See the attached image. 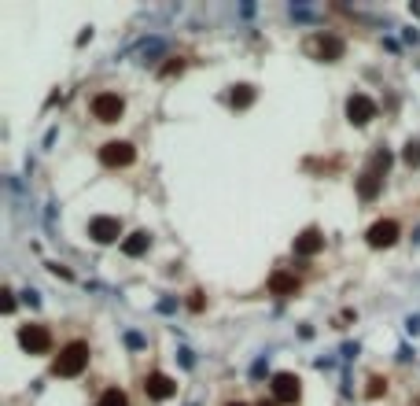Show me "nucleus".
Here are the masks:
<instances>
[{"mask_svg":"<svg viewBox=\"0 0 420 406\" xmlns=\"http://www.w3.org/2000/svg\"><path fill=\"white\" fill-rule=\"evenodd\" d=\"M251 100H254V89H251V85H236V93H232V108H247Z\"/></svg>","mask_w":420,"mask_h":406,"instance_id":"obj_16","label":"nucleus"},{"mask_svg":"<svg viewBox=\"0 0 420 406\" xmlns=\"http://www.w3.org/2000/svg\"><path fill=\"white\" fill-rule=\"evenodd\" d=\"M144 392H148V399L163 403V399H170V395L177 392V384L170 380L166 373H148V377H144Z\"/></svg>","mask_w":420,"mask_h":406,"instance_id":"obj_10","label":"nucleus"},{"mask_svg":"<svg viewBox=\"0 0 420 406\" xmlns=\"http://www.w3.org/2000/svg\"><path fill=\"white\" fill-rule=\"evenodd\" d=\"M100 406H129V399H126V392H118V388H107V392L100 395Z\"/></svg>","mask_w":420,"mask_h":406,"instance_id":"obj_15","label":"nucleus"},{"mask_svg":"<svg viewBox=\"0 0 420 406\" xmlns=\"http://www.w3.org/2000/svg\"><path fill=\"white\" fill-rule=\"evenodd\" d=\"M406 163L409 166H420V141H409L406 144Z\"/></svg>","mask_w":420,"mask_h":406,"instance_id":"obj_17","label":"nucleus"},{"mask_svg":"<svg viewBox=\"0 0 420 406\" xmlns=\"http://www.w3.org/2000/svg\"><path fill=\"white\" fill-rule=\"evenodd\" d=\"M89 237L96 244H114L118 237H122V222L118 218H92L89 222Z\"/></svg>","mask_w":420,"mask_h":406,"instance_id":"obj_7","label":"nucleus"},{"mask_svg":"<svg viewBox=\"0 0 420 406\" xmlns=\"http://www.w3.org/2000/svg\"><path fill=\"white\" fill-rule=\"evenodd\" d=\"M92 119H100V122H118L126 115V100L118 93H96L92 96Z\"/></svg>","mask_w":420,"mask_h":406,"instance_id":"obj_2","label":"nucleus"},{"mask_svg":"<svg viewBox=\"0 0 420 406\" xmlns=\"http://www.w3.org/2000/svg\"><path fill=\"white\" fill-rule=\"evenodd\" d=\"M269 292H273V296H295L299 281H295V277H288V273H277L273 281H269Z\"/></svg>","mask_w":420,"mask_h":406,"instance_id":"obj_13","label":"nucleus"},{"mask_svg":"<svg viewBox=\"0 0 420 406\" xmlns=\"http://www.w3.org/2000/svg\"><path fill=\"white\" fill-rule=\"evenodd\" d=\"M19 344H23L30 355H48V351H52L48 325H23V329H19Z\"/></svg>","mask_w":420,"mask_h":406,"instance_id":"obj_3","label":"nucleus"},{"mask_svg":"<svg viewBox=\"0 0 420 406\" xmlns=\"http://www.w3.org/2000/svg\"><path fill=\"white\" fill-rule=\"evenodd\" d=\"M133 159H137V152H133V144H129V141H107L100 148V163L103 166H129Z\"/></svg>","mask_w":420,"mask_h":406,"instance_id":"obj_5","label":"nucleus"},{"mask_svg":"<svg viewBox=\"0 0 420 406\" xmlns=\"http://www.w3.org/2000/svg\"><path fill=\"white\" fill-rule=\"evenodd\" d=\"M148 244H152V237H148V233H133L129 240H122V251L137 259V255H144V251H148Z\"/></svg>","mask_w":420,"mask_h":406,"instance_id":"obj_14","label":"nucleus"},{"mask_svg":"<svg viewBox=\"0 0 420 406\" xmlns=\"http://www.w3.org/2000/svg\"><path fill=\"white\" fill-rule=\"evenodd\" d=\"M258 406H280L277 399H262V403H258Z\"/></svg>","mask_w":420,"mask_h":406,"instance_id":"obj_19","label":"nucleus"},{"mask_svg":"<svg viewBox=\"0 0 420 406\" xmlns=\"http://www.w3.org/2000/svg\"><path fill=\"white\" fill-rule=\"evenodd\" d=\"M85 366H89V344L85 340H70L67 347H59L56 362H52V373L56 377H78Z\"/></svg>","mask_w":420,"mask_h":406,"instance_id":"obj_1","label":"nucleus"},{"mask_svg":"<svg viewBox=\"0 0 420 406\" xmlns=\"http://www.w3.org/2000/svg\"><path fill=\"white\" fill-rule=\"evenodd\" d=\"M314 52H317L321 59H328V63H332V59H339V56H343V45H339L336 37H317V41H314Z\"/></svg>","mask_w":420,"mask_h":406,"instance_id":"obj_12","label":"nucleus"},{"mask_svg":"<svg viewBox=\"0 0 420 406\" xmlns=\"http://www.w3.org/2000/svg\"><path fill=\"white\" fill-rule=\"evenodd\" d=\"M299 392H303V380L295 373H277L273 377V399L277 403H295Z\"/></svg>","mask_w":420,"mask_h":406,"instance_id":"obj_6","label":"nucleus"},{"mask_svg":"<svg viewBox=\"0 0 420 406\" xmlns=\"http://www.w3.org/2000/svg\"><path fill=\"white\" fill-rule=\"evenodd\" d=\"M347 119L354 126H365L369 119H376V104L369 100V96H361V93H354L350 100H347Z\"/></svg>","mask_w":420,"mask_h":406,"instance_id":"obj_9","label":"nucleus"},{"mask_svg":"<svg viewBox=\"0 0 420 406\" xmlns=\"http://www.w3.org/2000/svg\"><path fill=\"white\" fill-rule=\"evenodd\" d=\"M365 237H369V248H391V244L398 240V222H394V218L376 222V226L365 233Z\"/></svg>","mask_w":420,"mask_h":406,"instance_id":"obj_8","label":"nucleus"},{"mask_svg":"<svg viewBox=\"0 0 420 406\" xmlns=\"http://www.w3.org/2000/svg\"><path fill=\"white\" fill-rule=\"evenodd\" d=\"M321 248H325V237L317 229H306L303 237H295V255H317Z\"/></svg>","mask_w":420,"mask_h":406,"instance_id":"obj_11","label":"nucleus"},{"mask_svg":"<svg viewBox=\"0 0 420 406\" xmlns=\"http://www.w3.org/2000/svg\"><path fill=\"white\" fill-rule=\"evenodd\" d=\"M383 170H387V152H376V155H372V163H369V170H365L361 181H358V192H361L365 200H372L376 192H380Z\"/></svg>","mask_w":420,"mask_h":406,"instance_id":"obj_4","label":"nucleus"},{"mask_svg":"<svg viewBox=\"0 0 420 406\" xmlns=\"http://www.w3.org/2000/svg\"><path fill=\"white\" fill-rule=\"evenodd\" d=\"M221 406H247V403H240V399H229V403H221Z\"/></svg>","mask_w":420,"mask_h":406,"instance_id":"obj_20","label":"nucleus"},{"mask_svg":"<svg viewBox=\"0 0 420 406\" xmlns=\"http://www.w3.org/2000/svg\"><path fill=\"white\" fill-rule=\"evenodd\" d=\"M380 392H387V380H383V377H372V380H369V399H376Z\"/></svg>","mask_w":420,"mask_h":406,"instance_id":"obj_18","label":"nucleus"}]
</instances>
